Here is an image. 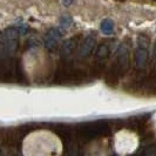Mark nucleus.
<instances>
[{
  "mask_svg": "<svg viewBox=\"0 0 156 156\" xmlns=\"http://www.w3.org/2000/svg\"><path fill=\"white\" fill-rule=\"evenodd\" d=\"M62 143L60 139L49 132L31 134L23 142L25 156H61Z\"/></svg>",
  "mask_w": 156,
  "mask_h": 156,
  "instance_id": "nucleus-1",
  "label": "nucleus"
}]
</instances>
